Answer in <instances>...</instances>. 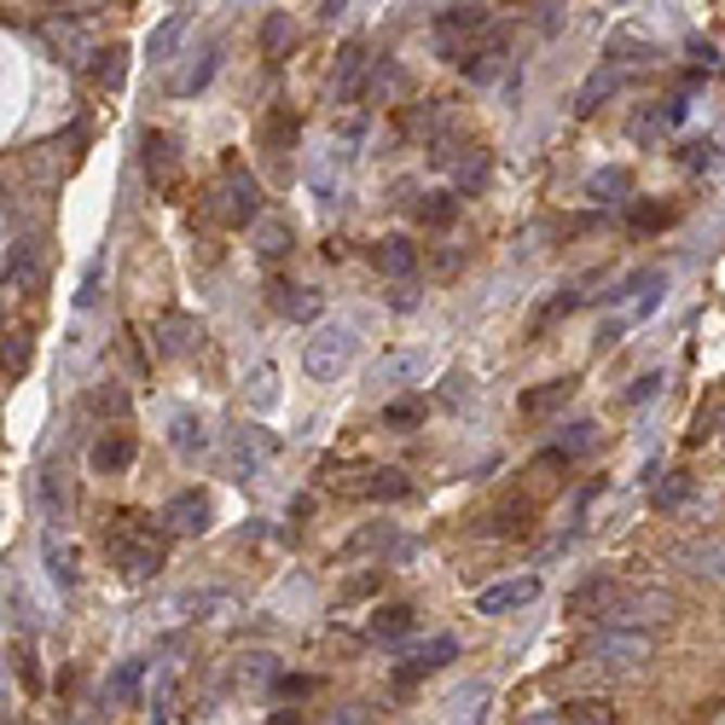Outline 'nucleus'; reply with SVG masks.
Wrapping results in <instances>:
<instances>
[{
  "instance_id": "nucleus-1",
  "label": "nucleus",
  "mask_w": 725,
  "mask_h": 725,
  "mask_svg": "<svg viewBox=\"0 0 725 725\" xmlns=\"http://www.w3.org/2000/svg\"><path fill=\"white\" fill-rule=\"evenodd\" d=\"M487 29H494V7H470V0L442 7L430 18V53L447 59V64H465V53L487 36Z\"/></svg>"
},
{
  "instance_id": "nucleus-2",
  "label": "nucleus",
  "mask_w": 725,
  "mask_h": 725,
  "mask_svg": "<svg viewBox=\"0 0 725 725\" xmlns=\"http://www.w3.org/2000/svg\"><path fill=\"white\" fill-rule=\"evenodd\" d=\"M650 633H621V627H598L575 645V662L581 667H598V673H645L650 662Z\"/></svg>"
},
{
  "instance_id": "nucleus-3",
  "label": "nucleus",
  "mask_w": 725,
  "mask_h": 725,
  "mask_svg": "<svg viewBox=\"0 0 725 725\" xmlns=\"http://www.w3.org/2000/svg\"><path fill=\"white\" fill-rule=\"evenodd\" d=\"M673 615H679V598H673L667 586L645 581V586H621V603L610 610V621H603V627L650 633V627H662V621H673Z\"/></svg>"
},
{
  "instance_id": "nucleus-4",
  "label": "nucleus",
  "mask_w": 725,
  "mask_h": 725,
  "mask_svg": "<svg viewBox=\"0 0 725 725\" xmlns=\"http://www.w3.org/2000/svg\"><path fill=\"white\" fill-rule=\"evenodd\" d=\"M111 563L123 569L128 581H151L163 569V539L151 534V517H128L123 529L111 534Z\"/></svg>"
},
{
  "instance_id": "nucleus-5",
  "label": "nucleus",
  "mask_w": 725,
  "mask_h": 725,
  "mask_svg": "<svg viewBox=\"0 0 725 725\" xmlns=\"http://www.w3.org/2000/svg\"><path fill=\"white\" fill-rule=\"evenodd\" d=\"M354 348H360V336H354V326H319L308 336V348H302V372H308L314 383H336L354 366Z\"/></svg>"
},
{
  "instance_id": "nucleus-6",
  "label": "nucleus",
  "mask_w": 725,
  "mask_h": 725,
  "mask_svg": "<svg viewBox=\"0 0 725 725\" xmlns=\"http://www.w3.org/2000/svg\"><path fill=\"white\" fill-rule=\"evenodd\" d=\"M215 215H221L227 227H250V232L267 221L262 215V187H256V175H250L244 163H227L221 192H215Z\"/></svg>"
},
{
  "instance_id": "nucleus-7",
  "label": "nucleus",
  "mask_w": 725,
  "mask_h": 725,
  "mask_svg": "<svg viewBox=\"0 0 725 725\" xmlns=\"http://www.w3.org/2000/svg\"><path fill=\"white\" fill-rule=\"evenodd\" d=\"M274 459H279V435L274 430H262V424L232 430V482H256Z\"/></svg>"
},
{
  "instance_id": "nucleus-8",
  "label": "nucleus",
  "mask_w": 725,
  "mask_h": 725,
  "mask_svg": "<svg viewBox=\"0 0 725 725\" xmlns=\"http://www.w3.org/2000/svg\"><path fill=\"white\" fill-rule=\"evenodd\" d=\"M673 569H685L702 586H725V534H697L685 546H673Z\"/></svg>"
},
{
  "instance_id": "nucleus-9",
  "label": "nucleus",
  "mask_w": 725,
  "mask_h": 725,
  "mask_svg": "<svg viewBox=\"0 0 725 725\" xmlns=\"http://www.w3.org/2000/svg\"><path fill=\"white\" fill-rule=\"evenodd\" d=\"M505 64H511V29H505V24H494V29H487V36H482V41L465 53V64H459V71H465V81H470V88H494Z\"/></svg>"
},
{
  "instance_id": "nucleus-10",
  "label": "nucleus",
  "mask_w": 725,
  "mask_h": 725,
  "mask_svg": "<svg viewBox=\"0 0 725 725\" xmlns=\"http://www.w3.org/2000/svg\"><path fill=\"white\" fill-rule=\"evenodd\" d=\"M372 53H366L360 41H348L343 53L331 64V105H354V99H366V81H372Z\"/></svg>"
},
{
  "instance_id": "nucleus-11",
  "label": "nucleus",
  "mask_w": 725,
  "mask_h": 725,
  "mask_svg": "<svg viewBox=\"0 0 725 725\" xmlns=\"http://www.w3.org/2000/svg\"><path fill=\"white\" fill-rule=\"evenodd\" d=\"M424 378H430V354L424 348H390L372 366V383H383V390H412V383H424Z\"/></svg>"
},
{
  "instance_id": "nucleus-12",
  "label": "nucleus",
  "mask_w": 725,
  "mask_h": 725,
  "mask_svg": "<svg viewBox=\"0 0 725 725\" xmlns=\"http://www.w3.org/2000/svg\"><path fill=\"white\" fill-rule=\"evenodd\" d=\"M215 71H221V41H204L198 47V53L180 64L175 76H168V93L175 99H192V93H204L209 81H215Z\"/></svg>"
},
{
  "instance_id": "nucleus-13",
  "label": "nucleus",
  "mask_w": 725,
  "mask_h": 725,
  "mask_svg": "<svg viewBox=\"0 0 725 725\" xmlns=\"http://www.w3.org/2000/svg\"><path fill=\"white\" fill-rule=\"evenodd\" d=\"M615 603H621V581H615V575H593V581H581L575 593H569V615H581V621H610Z\"/></svg>"
},
{
  "instance_id": "nucleus-14",
  "label": "nucleus",
  "mask_w": 725,
  "mask_h": 725,
  "mask_svg": "<svg viewBox=\"0 0 725 725\" xmlns=\"http://www.w3.org/2000/svg\"><path fill=\"white\" fill-rule=\"evenodd\" d=\"M400 133L430 151L435 140H442V133H453V111H447V99H418V105H412L407 116H400Z\"/></svg>"
},
{
  "instance_id": "nucleus-15",
  "label": "nucleus",
  "mask_w": 725,
  "mask_h": 725,
  "mask_svg": "<svg viewBox=\"0 0 725 725\" xmlns=\"http://www.w3.org/2000/svg\"><path fill=\"white\" fill-rule=\"evenodd\" d=\"M453 656H459V638L453 633H435L430 645H418V650H407V662L395 667V685H418L424 673H435V667H447Z\"/></svg>"
},
{
  "instance_id": "nucleus-16",
  "label": "nucleus",
  "mask_w": 725,
  "mask_h": 725,
  "mask_svg": "<svg viewBox=\"0 0 725 725\" xmlns=\"http://www.w3.org/2000/svg\"><path fill=\"white\" fill-rule=\"evenodd\" d=\"M204 348V326H198L192 314H163L157 319V354H168V360H187V354Z\"/></svg>"
},
{
  "instance_id": "nucleus-17",
  "label": "nucleus",
  "mask_w": 725,
  "mask_h": 725,
  "mask_svg": "<svg viewBox=\"0 0 725 725\" xmlns=\"http://www.w3.org/2000/svg\"><path fill=\"white\" fill-rule=\"evenodd\" d=\"M534 598H539V575H517V581H499L487 593H476V615H511Z\"/></svg>"
},
{
  "instance_id": "nucleus-18",
  "label": "nucleus",
  "mask_w": 725,
  "mask_h": 725,
  "mask_svg": "<svg viewBox=\"0 0 725 725\" xmlns=\"http://www.w3.org/2000/svg\"><path fill=\"white\" fill-rule=\"evenodd\" d=\"M372 262H378V274H390L395 284H418V244H412V239H400V232L378 239Z\"/></svg>"
},
{
  "instance_id": "nucleus-19",
  "label": "nucleus",
  "mask_w": 725,
  "mask_h": 725,
  "mask_svg": "<svg viewBox=\"0 0 725 725\" xmlns=\"http://www.w3.org/2000/svg\"><path fill=\"white\" fill-rule=\"evenodd\" d=\"M41 274V244L29 232H12L7 239V291H29Z\"/></svg>"
},
{
  "instance_id": "nucleus-20",
  "label": "nucleus",
  "mask_w": 725,
  "mask_h": 725,
  "mask_svg": "<svg viewBox=\"0 0 725 725\" xmlns=\"http://www.w3.org/2000/svg\"><path fill=\"white\" fill-rule=\"evenodd\" d=\"M267 308H274L279 319H314L319 314V291L291 284V279H267Z\"/></svg>"
},
{
  "instance_id": "nucleus-21",
  "label": "nucleus",
  "mask_w": 725,
  "mask_h": 725,
  "mask_svg": "<svg viewBox=\"0 0 725 725\" xmlns=\"http://www.w3.org/2000/svg\"><path fill=\"white\" fill-rule=\"evenodd\" d=\"M575 390H581L575 378H551V383H539V390H522L517 412H522V418H551L558 407H569V400H575Z\"/></svg>"
},
{
  "instance_id": "nucleus-22",
  "label": "nucleus",
  "mask_w": 725,
  "mask_h": 725,
  "mask_svg": "<svg viewBox=\"0 0 725 725\" xmlns=\"http://www.w3.org/2000/svg\"><path fill=\"white\" fill-rule=\"evenodd\" d=\"M157 522H168V534H204L209 529V499L204 494H175L163 505Z\"/></svg>"
},
{
  "instance_id": "nucleus-23",
  "label": "nucleus",
  "mask_w": 725,
  "mask_h": 725,
  "mask_svg": "<svg viewBox=\"0 0 725 725\" xmlns=\"http://www.w3.org/2000/svg\"><path fill=\"white\" fill-rule=\"evenodd\" d=\"M168 447H175L180 459H204V453H209L204 412H175V418H168Z\"/></svg>"
},
{
  "instance_id": "nucleus-24",
  "label": "nucleus",
  "mask_w": 725,
  "mask_h": 725,
  "mask_svg": "<svg viewBox=\"0 0 725 725\" xmlns=\"http://www.w3.org/2000/svg\"><path fill=\"white\" fill-rule=\"evenodd\" d=\"M88 465L99 470V476H123V470H133V435H123V430L99 435V442L88 447Z\"/></svg>"
},
{
  "instance_id": "nucleus-25",
  "label": "nucleus",
  "mask_w": 725,
  "mask_h": 725,
  "mask_svg": "<svg viewBox=\"0 0 725 725\" xmlns=\"http://www.w3.org/2000/svg\"><path fill=\"white\" fill-rule=\"evenodd\" d=\"M41 563H47V581L59 586V593H76V546L71 539H59V534H47L41 539Z\"/></svg>"
},
{
  "instance_id": "nucleus-26",
  "label": "nucleus",
  "mask_w": 725,
  "mask_h": 725,
  "mask_svg": "<svg viewBox=\"0 0 725 725\" xmlns=\"http://www.w3.org/2000/svg\"><path fill=\"white\" fill-rule=\"evenodd\" d=\"M366 627H372V638H383V645H400V638L418 627V610L412 603H378Z\"/></svg>"
},
{
  "instance_id": "nucleus-27",
  "label": "nucleus",
  "mask_w": 725,
  "mask_h": 725,
  "mask_svg": "<svg viewBox=\"0 0 725 725\" xmlns=\"http://www.w3.org/2000/svg\"><path fill=\"white\" fill-rule=\"evenodd\" d=\"M487 168H494V157H487V145H476V140H470V145H465V157L453 163V192H459V198L482 192V187H487Z\"/></svg>"
},
{
  "instance_id": "nucleus-28",
  "label": "nucleus",
  "mask_w": 725,
  "mask_h": 725,
  "mask_svg": "<svg viewBox=\"0 0 725 725\" xmlns=\"http://www.w3.org/2000/svg\"><path fill=\"white\" fill-rule=\"evenodd\" d=\"M621 88H627V71H615V64H603V71H593V76H586V88L575 93V111H581V116H593V111L603 105V99H615Z\"/></svg>"
},
{
  "instance_id": "nucleus-29",
  "label": "nucleus",
  "mask_w": 725,
  "mask_h": 725,
  "mask_svg": "<svg viewBox=\"0 0 725 725\" xmlns=\"http://www.w3.org/2000/svg\"><path fill=\"white\" fill-rule=\"evenodd\" d=\"M187 24H192V7H175L157 29H151V41H145L151 64H168V59H175V47H180V36H187Z\"/></svg>"
},
{
  "instance_id": "nucleus-30",
  "label": "nucleus",
  "mask_w": 725,
  "mask_h": 725,
  "mask_svg": "<svg viewBox=\"0 0 725 725\" xmlns=\"http://www.w3.org/2000/svg\"><path fill=\"white\" fill-rule=\"evenodd\" d=\"M250 244H256L262 262H284V256H291V244H296V227L279 221V215H267V221L250 232Z\"/></svg>"
},
{
  "instance_id": "nucleus-31",
  "label": "nucleus",
  "mask_w": 725,
  "mask_h": 725,
  "mask_svg": "<svg viewBox=\"0 0 725 725\" xmlns=\"http://www.w3.org/2000/svg\"><path fill=\"white\" fill-rule=\"evenodd\" d=\"M36 505H41V511L53 517V522H59L64 511H71V482H64V470L47 465L41 476H36Z\"/></svg>"
},
{
  "instance_id": "nucleus-32",
  "label": "nucleus",
  "mask_w": 725,
  "mask_h": 725,
  "mask_svg": "<svg viewBox=\"0 0 725 725\" xmlns=\"http://www.w3.org/2000/svg\"><path fill=\"white\" fill-rule=\"evenodd\" d=\"M627 192H633L627 168H598V175H586V198H593V204H627Z\"/></svg>"
},
{
  "instance_id": "nucleus-33",
  "label": "nucleus",
  "mask_w": 725,
  "mask_h": 725,
  "mask_svg": "<svg viewBox=\"0 0 725 725\" xmlns=\"http://www.w3.org/2000/svg\"><path fill=\"white\" fill-rule=\"evenodd\" d=\"M140 163H145L151 180H163L168 163H175V140H168V133H157V128H145V133H140Z\"/></svg>"
},
{
  "instance_id": "nucleus-34",
  "label": "nucleus",
  "mask_w": 725,
  "mask_h": 725,
  "mask_svg": "<svg viewBox=\"0 0 725 725\" xmlns=\"http://www.w3.org/2000/svg\"><path fill=\"white\" fill-rule=\"evenodd\" d=\"M418 221L424 227H453L459 221V192H424L418 198Z\"/></svg>"
},
{
  "instance_id": "nucleus-35",
  "label": "nucleus",
  "mask_w": 725,
  "mask_h": 725,
  "mask_svg": "<svg viewBox=\"0 0 725 725\" xmlns=\"http://www.w3.org/2000/svg\"><path fill=\"white\" fill-rule=\"evenodd\" d=\"M517 529H529V499H511V505H499L487 522H476V534L487 539H499V534H517Z\"/></svg>"
},
{
  "instance_id": "nucleus-36",
  "label": "nucleus",
  "mask_w": 725,
  "mask_h": 725,
  "mask_svg": "<svg viewBox=\"0 0 725 725\" xmlns=\"http://www.w3.org/2000/svg\"><path fill=\"white\" fill-rule=\"evenodd\" d=\"M360 494H366V499H383V505H395V499H407V494H412V482L400 476V470H372V476L360 482Z\"/></svg>"
},
{
  "instance_id": "nucleus-37",
  "label": "nucleus",
  "mask_w": 725,
  "mask_h": 725,
  "mask_svg": "<svg viewBox=\"0 0 725 725\" xmlns=\"http://www.w3.org/2000/svg\"><path fill=\"white\" fill-rule=\"evenodd\" d=\"M145 667H151V662H123V667H116L111 679H105V702H133V697H140Z\"/></svg>"
},
{
  "instance_id": "nucleus-38",
  "label": "nucleus",
  "mask_w": 725,
  "mask_h": 725,
  "mask_svg": "<svg viewBox=\"0 0 725 725\" xmlns=\"http://www.w3.org/2000/svg\"><path fill=\"white\" fill-rule=\"evenodd\" d=\"M685 499H690V476H679V470H667V476L650 487L656 511H685Z\"/></svg>"
},
{
  "instance_id": "nucleus-39",
  "label": "nucleus",
  "mask_w": 725,
  "mask_h": 725,
  "mask_svg": "<svg viewBox=\"0 0 725 725\" xmlns=\"http://www.w3.org/2000/svg\"><path fill=\"white\" fill-rule=\"evenodd\" d=\"M593 442H598V424H586V418H581V424L558 430V447H551V453H558V459H581V453H593Z\"/></svg>"
},
{
  "instance_id": "nucleus-40",
  "label": "nucleus",
  "mask_w": 725,
  "mask_h": 725,
  "mask_svg": "<svg viewBox=\"0 0 725 725\" xmlns=\"http://www.w3.org/2000/svg\"><path fill=\"white\" fill-rule=\"evenodd\" d=\"M262 145L274 151V157H284V145H296V116L291 111H274L262 123Z\"/></svg>"
},
{
  "instance_id": "nucleus-41",
  "label": "nucleus",
  "mask_w": 725,
  "mask_h": 725,
  "mask_svg": "<svg viewBox=\"0 0 725 725\" xmlns=\"http://www.w3.org/2000/svg\"><path fill=\"white\" fill-rule=\"evenodd\" d=\"M296 41V29H291V12H267V18H262V53H284V47H291Z\"/></svg>"
},
{
  "instance_id": "nucleus-42",
  "label": "nucleus",
  "mask_w": 725,
  "mask_h": 725,
  "mask_svg": "<svg viewBox=\"0 0 725 725\" xmlns=\"http://www.w3.org/2000/svg\"><path fill=\"white\" fill-rule=\"evenodd\" d=\"M563 714H569V725H615V708L603 697H581V702H569Z\"/></svg>"
},
{
  "instance_id": "nucleus-43",
  "label": "nucleus",
  "mask_w": 725,
  "mask_h": 725,
  "mask_svg": "<svg viewBox=\"0 0 725 725\" xmlns=\"http://www.w3.org/2000/svg\"><path fill=\"white\" fill-rule=\"evenodd\" d=\"M395 88H400V64H395V59H378V64H372V81H366V99H372V105H383Z\"/></svg>"
},
{
  "instance_id": "nucleus-44",
  "label": "nucleus",
  "mask_w": 725,
  "mask_h": 725,
  "mask_svg": "<svg viewBox=\"0 0 725 725\" xmlns=\"http://www.w3.org/2000/svg\"><path fill=\"white\" fill-rule=\"evenodd\" d=\"M99 64H93V81H99V88H116V81H123V47H105V53H93Z\"/></svg>"
},
{
  "instance_id": "nucleus-45",
  "label": "nucleus",
  "mask_w": 725,
  "mask_h": 725,
  "mask_svg": "<svg viewBox=\"0 0 725 725\" xmlns=\"http://www.w3.org/2000/svg\"><path fill=\"white\" fill-rule=\"evenodd\" d=\"M250 400H256V407H274L279 400V372L274 366H256V372H250Z\"/></svg>"
},
{
  "instance_id": "nucleus-46",
  "label": "nucleus",
  "mask_w": 725,
  "mask_h": 725,
  "mask_svg": "<svg viewBox=\"0 0 725 725\" xmlns=\"http://www.w3.org/2000/svg\"><path fill=\"white\" fill-rule=\"evenodd\" d=\"M99 284H105V256H93L88 262V274H81V291H76V308L88 314L93 302H99Z\"/></svg>"
},
{
  "instance_id": "nucleus-47",
  "label": "nucleus",
  "mask_w": 725,
  "mask_h": 725,
  "mask_svg": "<svg viewBox=\"0 0 725 725\" xmlns=\"http://www.w3.org/2000/svg\"><path fill=\"white\" fill-rule=\"evenodd\" d=\"M7 610H12V621H18V633L29 638V627H36V610H29V598H24L18 581H7Z\"/></svg>"
},
{
  "instance_id": "nucleus-48",
  "label": "nucleus",
  "mask_w": 725,
  "mask_h": 725,
  "mask_svg": "<svg viewBox=\"0 0 725 725\" xmlns=\"http://www.w3.org/2000/svg\"><path fill=\"white\" fill-rule=\"evenodd\" d=\"M720 163V145L714 140H690L685 145V168H690V175H702V168H714Z\"/></svg>"
},
{
  "instance_id": "nucleus-49",
  "label": "nucleus",
  "mask_w": 725,
  "mask_h": 725,
  "mask_svg": "<svg viewBox=\"0 0 725 725\" xmlns=\"http://www.w3.org/2000/svg\"><path fill=\"white\" fill-rule=\"evenodd\" d=\"M29 366V331H7V378H18Z\"/></svg>"
},
{
  "instance_id": "nucleus-50",
  "label": "nucleus",
  "mask_w": 725,
  "mask_h": 725,
  "mask_svg": "<svg viewBox=\"0 0 725 725\" xmlns=\"http://www.w3.org/2000/svg\"><path fill=\"white\" fill-rule=\"evenodd\" d=\"M662 221H667L662 204H633V209H627V227H633V232H656Z\"/></svg>"
},
{
  "instance_id": "nucleus-51",
  "label": "nucleus",
  "mask_w": 725,
  "mask_h": 725,
  "mask_svg": "<svg viewBox=\"0 0 725 725\" xmlns=\"http://www.w3.org/2000/svg\"><path fill=\"white\" fill-rule=\"evenodd\" d=\"M314 685H319V679H308V673H279V679H274V690H279L284 702H302Z\"/></svg>"
},
{
  "instance_id": "nucleus-52",
  "label": "nucleus",
  "mask_w": 725,
  "mask_h": 725,
  "mask_svg": "<svg viewBox=\"0 0 725 725\" xmlns=\"http://www.w3.org/2000/svg\"><path fill=\"white\" fill-rule=\"evenodd\" d=\"M93 412H111V418H123L128 412V395L116 390V383H105V390H93V400H88Z\"/></svg>"
},
{
  "instance_id": "nucleus-53",
  "label": "nucleus",
  "mask_w": 725,
  "mask_h": 725,
  "mask_svg": "<svg viewBox=\"0 0 725 725\" xmlns=\"http://www.w3.org/2000/svg\"><path fill=\"white\" fill-rule=\"evenodd\" d=\"M390 539H395V529H390V522H383V529H360V534L348 539V551H383Z\"/></svg>"
},
{
  "instance_id": "nucleus-54",
  "label": "nucleus",
  "mask_w": 725,
  "mask_h": 725,
  "mask_svg": "<svg viewBox=\"0 0 725 725\" xmlns=\"http://www.w3.org/2000/svg\"><path fill=\"white\" fill-rule=\"evenodd\" d=\"M383 586V569H372V575H354L348 586H343V603H360V598H372Z\"/></svg>"
},
{
  "instance_id": "nucleus-55",
  "label": "nucleus",
  "mask_w": 725,
  "mask_h": 725,
  "mask_svg": "<svg viewBox=\"0 0 725 725\" xmlns=\"http://www.w3.org/2000/svg\"><path fill=\"white\" fill-rule=\"evenodd\" d=\"M662 383H667L662 372H645V378H638V383H633V390H627V395H621V400H627V407H638V400H650L656 390H662Z\"/></svg>"
},
{
  "instance_id": "nucleus-56",
  "label": "nucleus",
  "mask_w": 725,
  "mask_h": 725,
  "mask_svg": "<svg viewBox=\"0 0 725 725\" xmlns=\"http://www.w3.org/2000/svg\"><path fill=\"white\" fill-rule=\"evenodd\" d=\"M383 424H390V430H412V424H418V407H412V400H400V407H383Z\"/></svg>"
},
{
  "instance_id": "nucleus-57",
  "label": "nucleus",
  "mask_w": 725,
  "mask_h": 725,
  "mask_svg": "<svg viewBox=\"0 0 725 725\" xmlns=\"http://www.w3.org/2000/svg\"><path fill=\"white\" fill-rule=\"evenodd\" d=\"M319 725H366V708H360V702H343V708H331Z\"/></svg>"
},
{
  "instance_id": "nucleus-58",
  "label": "nucleus",
  "mask_w": 725,
  "mask_h": 725,
  "mask_svg": "<svg viewBox=\"0 0 725 725\" xmlns=\"http://www.w3.org/2000/svg\"><path fill=\"white\" fill-rule=\"evenodd\" d=\"M390 308H395V314H412V308H418V284H395V291H390Z\"/></svg>"
},
{
  "instance_id": "nucleus-59",
  "label": "nucleus",
  "mask_w": 725,
  "mask_h": 725,
  "mask_svg": "<svg viewBox=\"0 0 725 725\" xmlns=\"http://www.w3.org/2000/svg\"><path fill=\"white\" fill-rule=\"evenodd\" d=\"M348 12H354V7H343V0H326V7H314V18H319V24H343Z\"/></svg>"
},
{
  "instance_id": "nucleus-60",
  "label": "nucleus",
  "mask_w": 725,
  "mask_h": 725,
  "mask_svg": "<svg viewBox=\"0 0 725 725\" xmlns=\"http://www.w3.org/2000/svg\"><path fill=\"white\" fill-rule=\"evenodd\" d=\"M522 725H569V714H563V708H539V714H529Z\"/></svg>"
},
{
  "instance_id": "nucleus-61",
  "label": "nucleus",
  "mask_w": 725,
  "mask_h": 725,
  "mask_svg": "<svg viewBox=\"0 0 725 725\" xmlns=\"http://www.w3.org/2000/svg\"><path fill=\"white\" fill-rule=\"evenodd\" d=\"M267 725H302V714H296V708H274V720H267Z\"/></svg>"
},
{
  "instance_id": "nucleus-62",
  "label": "nucleus",
  "mask_w": 725,
  "mask_h": 725,
  "mask_svg": "<svg viewBox=\"0 0 725 725\" xmlns=\"http://www.w3.org/2000/svg\"><path fill=\"white\" fill-rule=\"evenodd\" d=\"M64 725H88V720H64Z\"/></svg>"
}]
</instances>
